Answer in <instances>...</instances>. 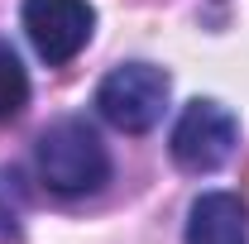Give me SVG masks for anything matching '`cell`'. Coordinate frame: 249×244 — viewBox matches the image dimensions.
Masks as SVG:
<instances>
[{
	"instance_id": "obj_1",
	"label": "cell",
	"mask_w": 249,
	"mask_h": 244,
	"mask_svg": "<svg viewBox=\"0 0 249 244\" xmlns=\"http://www.w3.org/2000/svg\"><path fill=\"white\" fill-rule=\"evenodd\" d=\"M38 177L48 192L58 196H82V192H96V187L110 177V153L96 139V129L87 120H58L43 129L38 139Z\"/></svg>"
},
{
	"instance_id": "obj_2",
	"label": "cell",
	"mask_w": 249,
	"mask_h": 244,
	"mask_svg": "<svg viewBox=\"0 0 249 244\" xmlns=\"http://www.w3.org/2000/svg\"><path fill=\"white\" fill-rule=\"evenodd\" d=\"M96 105L101 115L124 129V134H149L163 110H168V72L163 67H149V62H124L115 67L101 91H96Z\"/></svg>"
},
{
	"instance_id": "obj_3",
	"label": "cell",
	"mask_w": 249,
	"mask_h": 244,
	"mask_svg": "<svg viewBox=\"0 0 249 244\" xmlns=\"http://www.w3.org/2000/svg\"><path fill=\"white\" fill-rule=\"evenodd\" d=\"M240 144V124L220 101H187L173 124V163L182 173H216Z\"/></svg>"
},
{
	"instance_id": "obj_4",
	"label": "cell",
	"mask_w": 249,
	"mask_h": 244,
	"mask_svg": "<svg viewBox=\"0 0 249 244\" xmlns=\"http://www.w3.org/2000/svg\"><path fill=\"white\" fill-rule=\"evenodd\" d=\"M91 29H96V10L87 0H24V34L48 67L72 62L87 48Z\"/></svg>"
},
{
	"instance_id": "obj_5",
	"label": "cell",
	"mask_w": 249,
	"mask_h": 244,
	"mask_svg": "<svg viewBox=\"0 0 249 244\" xmlns=\"http://www.w3.org/2000/svg\"><path fill=\"white\" fill-rule=\"evenodd\" d=\"M187 244H249V206L235 192H201L187 211Z\"/></svg>"
},
{
	"instance_id": "obj_6",
	"label": "cell",
	"mask_w": 249,
	"mask_h": 244,
	"mask_svg": "<svg viewBox=\"0 0 249 244\" xmlns=\"http://www.w3.org/2000/svg\"><path fill=\"white\" fill-rule=\"evenodd\" d=\"M24 105H29V77L15 58V48L0 43V124H10Z\"/></svg>"
},
{
	"instance_id": "obj_7",
	"label": "cell",
	"mask_w": 249,
	"mask_h": 244,
	"mask_svg": "<svg viewBox=\"0 0 249 244\" xmlns=\"http://www.w3.org/2000/svg\"><path fill=\"white\" fill-rule=\"evenodd\" d=\"M24 211H29V192L15 168H0V240H19L24 230Z\"/></svg>"
}]
</instances>
